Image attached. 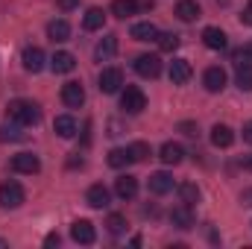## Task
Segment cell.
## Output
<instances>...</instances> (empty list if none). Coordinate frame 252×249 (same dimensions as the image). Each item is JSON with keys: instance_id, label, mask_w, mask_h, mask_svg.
I'll list each match as a JSON object with an SVG mask.
<instances>
[{"instance_id": "cell-11", "label": "cell", "mask_w": 252, "mask_h": 249, "mask_svg": "<svg viewBox=\"0 0 252 249\" xmlns=\"http://www.w3.org/2000/svg\"><path fill=\"white\" fill-rule=\"evenodd\" d=\"M109 199H112V193L106 185H91L85 190V202L91 208H109Z\"/></svg>"}, {"instance_id": "cell-16", "label": "cell", "mask_w": 252, "mask_h": 249, "mask_svg": "<svg viewBox=\"0 0 252 249\" xmlns=\"http://www.w3.org/2000/svg\"><path fill=\"white\" fill-rule=\"evenodd\" d=\"M211 144H214L217 150H226V147L235 144V132H232L226 124H217L214 129H211Z\"/></svg>"}, {"instance_id": "cell-19", "label": "cell", "mask_w": 252, "mask_h": 249, "mask_svg": "<svg viewBox=\"0 0 252 249\" xmlns=\"http://www.w3.org/2000/svg\"><path fill=\"white\" fill-rule=\"evenodd\" d=\"M50 67H53V73H70V70L76 67V59H73V53H67V50H59V53H53V59H50Z\"/></svg>"}, {"instance_id": "cell-3", "label": "cell", "mask_w": 252, "mask_h": 249, "mask_svg": "<svg viewBox=\"0 0 252 249\" xmlns=\"http://www.w3.org/2000/svg\"><path fill=\"white\" fill-rule=\"evenodd\" d=\"M24 205V187L18 182H3L0 185V208H21Z\"/></svg>"}, {"instance_id": "cell-33", "label": "cell", "mask_w": 252, "mask_h": 249, "mask_svg": "<svg viewBox=\"0 0 252 249\" xmlns=\"http://www.w3.org/2000/svg\"><path fill=\"white\" fill-rule=\"evenodd\" d=\"M106 226H109V232H112V235H124V232H126V217H124V214H112V217L106 220Z\"/></svg>"}, {"instance_id": "cell-36", "label": "cell", "mask_w": 252, "mask_h": 249, "mask_svg": "<svg viewBox=\"0 0 252 249\" xmlns=\"http://www.w3.org/2000/svg\"><path fill=\"white\" fill-rule=\"evenodd\" d=\"M76 6H79V0H59V9L62 12H73Z\"/></svg>"}, {"instance_id": "cell-35", "label": "cell", "mask_w": 252, "mask_h": 249, "mask_svg": "<svg viewBox=\"0 0 252 249\" xmlns=\"http://www.w3.org/2000/svg\"><path fill=\"white\" fill-rule=\"evenodd\" d=\"M179 132H185V135H190V138H193L199 129H196V124H190V121H182V124H179Z\"/></svg>"}, {"instance_id": "cell-41", "label": "cell", "mask_w": 252, "mask_h": 249, "mask_svg": "<svg viewBox=\"0 0 252 249\" xmlns=\"http://www.w3.org/2000/svg\"><path fill=\"white\" fill-rule=\"evenodd\" d=\"M244 170H250V173H252V156H247V158H244Z\"/></svg>"}, {"instance_id": "cell-21", "label": "cell", "mask_w": 252, "mask_h": 249, "mask_svg": "<svg viewBox=\"0 0 252 249\" xmlns=\"http://www.w3.org/2000/svg\"><path fill=\"white\" fill-rule=\"evenodd\" d=\"M115 53H118V35H106V38L97 44V50H94L97 62H109Z\"/></svg>"}, {"instance_id": "cell-28", "label": "cell", "mask_w": 252, "mask_h": 249, "mask_svg": "<svg viewBox=\"0 0 252 249\" xmlns=\"http://www.w3.org/2000/svg\"><path fill=\"white\" fill-rule=\"evenodd\" d=\"M106 24V15H103V9H97V6H91L88 12H85V18H82V27L85 30H100Z\"/></svg>"}, {"instance_id": "cell-27", "label": "cell", "mask_w": 252, "mask_h": 249, "mask_svg": "<svg viewBox=\"0 0 252 249\" xmlns=\"http://www.w3.org/2000/svg\"><path fill=\"white\" fill-rule=\"evenodd\" d=\"M235 82H238V88H241V91H252V64L250 62H238Z\"/></svg>"}, {"instance_id": "cell-32", "label": "cell", "mask_w": 252, "mask_h": 249, "mask_svg": "<svg viewBox=\"0 0 252 249\" xmlns=\"http://www.w3.org/2000/svg\"><path fill=\"white\" fill-rule=\"evenodd\" d=\"M129 153H132V161H147V158H150V144L135 141V144L129 147Z\"/></svg>"}, {"instance_id": "cell-13", "label": "cell", "mask_w": 252, "mask_h": 249, "mask_svg": "<svg viewBox=\"0 0 252 249\" xmlns=\"http://www.w3.org/2000/svg\"><path fill=\"white\" fill-rule=\"evenodd\" d=\"M202 41H205V47L208 50H226V32L220 30V27H205L202 30Z\"/></svg>"}, {"instance_id": "cell-2", "label": "cell", "mask_w": 252, "mask_h": 249, "mask_svg": "<svg viewBox=\"0 0 252 249\" xmlns=\"http://www.w3.org/2000/svg\"><path fill=\"white\" fill-rule=\"evenodd\" d=\"M121 109H124L126 115H141V112L147 109V94H144L141 88L129 85L124 94H121Z\"/></svg>"}, {"instance_id": "cell-4", "label": "cell", "mask_w": 252, "mask_h": 249, "mask_svg": "<svg viewBox=\"0 0 252 249\" xmlns=\"http://www.w3.org/2000/svg\"><path fill=\"white\" fill-rule=\"evenodd\" d=\"M202 85H205V91H211V94H220V91L226 88V70H223L220 64H211V67H205V73H202Z\"/></svg>"}, {"instance_id": "cell-38", "label": "cell", "mask_w": 252, "mask_h": 249, "mask_svg": "<svg viewBox=\"0 0 252 249\" xmlns=\"http://www.w3.org/2000/svg\"><path fill=\"white\" fill-rule=\"evenodd\" d=\"M244 141L252 144V121H250V124H244Z\"/></svg>"}, {"instance_id": "cell-31", "label": "cell", "mask_w": 252, "mask_h": 249, "mask_svg": "<svg viewBox=\"0 0 252 249\" xmlns=\"http://www.w3.org/2000/svg\"><path fill=\"white\" fill-rule=\"evenodd\" d=\"M179 199H182L185 205H193V202L199 199V187L193 185V182H182V185H179Z\"/></svg>"}, {"instance_id": "cell-39", "label": "cell", "mask_w": 252, "mask_h": 249, "mask_svg": "<svg viewBox=\"0 0 252 249\" xmlns=\"http://www.w3.org/2000/svg\"><path fill=\"white\" fill-rule=\"evenodd\" d=\"M241 21H244L247 27H252V6H250V9H244V15H241Z\"/></svg>"}, {"instance_id": "cell-6", "label": "cell", "mask_w": 252, "mask_h": 249, "mask_svg": "<svg viewBox=\"0 0 252 249\" xmlns=\"http://www.w3.org/2000/svg\"><path fill=\"white\" fill-rule=\"evenodd\" d=\"M12 170H15V173H27V176H32V173L41 170V161H38L35 153H18V156L12 158Z\"/></svg>"}, {"instance_id": "cell-30", "label": "cell", "mask_w": 252, "mask_h": 249, "mask_svg": "<svg viewBox=\"0 0 252 249\" xmlns=\"http://www.w3.org/2000/svg\"><path fill=\"white\" fill-rule=\"evenodd\" d=\"M156 41H158V50H161V53H173V50L179 47V35H176V32H158Z\"/></svg>"}, {"instance_id": "cell-8", "label": "cell", "mask_w": 252, "mask_h": 249, "mask_svg": "<svg viewBox=\"0 0 252 249\" xmlns=\"http://www.w3.org/2000/svg\"><path fill=\"white\" fill-rule=\"evenodd\" d=\"M121 85H124V73H121L118 67H106V70L100 73V91H103V94H118Z\"/></svg>"}, {"instance_id": "cell-22", "label": "cell", "mask_w": 252, "mask_h": 249, "mask_svg": "<svg viewBox=\"0 0 252 249\" xmlns=\"http://www.w3.org/2000/svg\"><path fill=\"white\" fill-rule=\"evenodd\" d=\"M53 129H56L59 138H76V132H79V126H76V121H73L70 115H59L56 124H53Z\"/></svg>"}, {"instance_id": "cell-26", "label": "cell", "mask_w": 252, "mask_h": 249, "mask_svg": "<svg viewBox=\"0 0 252 249\" xmlns=\"http://www.w3.org/2000/svg\"><path fill=\"white\" fill-rule=\"evenodd\" d=\"M47 35H50L53 41H67V38H70V27H67V21H64V18L50 21V24H47Z\"/></svg>"}, {"instance_id": "cell-23", "label": "cell", "mask_w": 252, "mask_h": 249, "mask_svg": "<svg viewBox=\"0 0 252 249\" xmlns=\"http://www.w3.org/2000/svg\"><path fill=\"white\" fill-rule=\"evenodd\" d=\"M132 38H135V41H156V38H158V30H156V24L141 21V24L132 27Z\"/></svg>"}, {"instance_id": "cell-34", "label": "cell", "mask_w": 252, "mask_h": 249, "mask_svg": "<svg viewBox=\"0 0 252 249\" xmlns=\"http://www.w3.org/2000/svg\"><path fill=\"white\" fill-rule=\"evenodd\" d=\"M250 59H252V41H250V44H244V47L235 53V64H238V62H250Z\"/></svg>"}, {"instance_id": "cell-25", "label": "cell", "mask_w": 252, "mask_h": 249, "mask_svg": "<svg viewBox=\"0 0 252 249\" xmlns=\"http://www.w3.org/2000/svg\"><path fill=\"white\" fill-rule=\"evenodd\" d=\"M138 12V0H112V15L115 18H132Z\"/></svg>"}, {"instance_id": "cell-9", "label": "cell", "mask_w": 252, "mask_h": 249, "mask_svg": "<svg viewBox=\"0 0 252 249\" xmlns=\"http://www.w3.org/2000/svg\"><path fill=\"white\" fill-rule=\"evenodd\" d=\"M62 103L67 109H79L85 103V88L79 82H64L62 85Z\"/></svg>"}, {"instance_id": "cell-14", "label": "cell", "mask_w": 252, "mask_h": 249, "mask_svg": "<svg viewBox=\"0 0 252 249\" xmlns=\"http://www.w3.org/2000/svg\"><path fill=\"white\" fill-rule=\"evenodd\" d=\"M21 62H24V67L30 73H38V70H44V50L41 47H27L24 56H21Z\"/></svg>"}, {"instance_id": "cell-10", "label": "cell", "mask_w": 252, "mask_h": 249, "mask_svg": "<svg viewBox=\"0 0 252 249\" xmlns=\"http://www.w3.org/2000/svg\"><path fill=\"white\" fill-rule=\"evenodd\" d=\"M70 238L76 241V244H94L97 241V232H94V226L88 223V220H76V223H70Z\"/></svg>"}, {"instance_id": "cell-40", "label": "cell", "mask_w": 252, "mask_h": 249, "mask_svg": "<svg viewBox=\"0 0 252 249\" xmlns=\"http://www.w3.org/2000/svg\"><path fill=\"white\" fill-rule=\"evenodd\" d=\"M241 202H244V205H252V187H250V190H244V193H241Z\"/></svg>"}, {"instance_id": "cell-1", "label": "cell", "mask_w": 252, "mask_h": 249, "mask_svg": "<svg viewBox=\"0 0 252 249\" xmlns=\"http://www.w3.org/2000/svg\"><path fill=\"white\" fill-rule=\"evenodd\" d=\"M6 118L9 121H18V124H24V126H35L41 121V109L32 100H12L6 106Z\"/></svg>"}, {"instance_id": "cell-12", "label": "cell", "mask_w": 252, "mask_h": 249, "mask_svg": "<svg viewBox=\"0 0 252 249\" xmlns=\"http://www.w3.org/2000/svg\"><path fill=\"white\" fill-rule=\"evenodd\" d=\"M147 185H150V190H153L156 196H164V193H170V190H173L176 182H173V176H170V173L158 170V173H153V176H150V182H147Z\"/></svg>"}, {"instance_id": "cell-37", "label": "cell", "mask_w": 252, "mask_h": 249, "mask_svg": "<svg viewBox=\"0 0 252 249\" xmlns=\"http://www.w3.org/2000/svg\"><path fill=\"white\" fill-rule=\"evenodd\" d=\"M44 247H59V235H56V232L47 235V238H44Z\"/></svg>"}, {"instance_id": "cell-29", "label": "cell", "mask_w": 252, "mask_h": 249, "mask_svg": "<svg viewBox=\"0 0 252 249\" xmlns=\"http://www.w3.org/2000/svg\"><path fill=\"white\" fill-rule=\"evenodd\" d=\"M109 164H112L115 170H121V167H126V164H132V153H129V147H126V150H121V147L112 150V153H109Z\"/></svg>"}, {"instance_id": "cell-42", "label": "cell", "mask_w": 252, "mask_h": 249, "mask_svg": "<svg viewBox=\"0 0 252 249\" xmlns=\"http://www.w3.org/2000/svg\"><path fill=\"white\" fill-rule=\"evenodd\" d=\"M3 247H6V241H3V238H0V249H3Z\"/></svg>"}, {"instance_id": "cell-43", "label": "cell", "mask_w": 252, "mask_h": 249, "mask_svg": "<svg viewBox=\"0 0 252 249\" xmlns=\"http://www.w3.org/2000/svg\"><path fill=\"white\" fill-rule=\"evenodd\" d=\"M250 6H252V3H250Z\"/></svg>"}, {"instance_id": "cell-5", "label": "cell", "mask_w": 252, "mask_h": 249, "mask_svg": "<svg viewBox=\"0 0 252 249\" xmlns=\"http://www.w3.org/2000/svg\"><path fill=\"white\" fill-rule=\"evenodd\" d=\"M135 73L144 76V79H156V76L161 73V62H158V56H153V53L138 56V59H135Z\"/></svg>"}, {"instance_id": "cell-18", "label": "cell", "mask_w": 252, "mask_h": 249, "mask_svg": "<svg viewBox=\"0 0 252 249\" xmlns=\"http://www.w3.org/2000/svg\"><path fill=\"white\" fill-rule=\"evenodd\" d=\"M199 15H202V12H199V3H196V0H179V3H176V18H179V21L193 24Z\"/></svg>"}, {"instance_id": "cell-24", "label": "cell", "mask_w": 252, "mask_h": 249, "mask_svg": "<svg viewBox=\"0 0 252 249\" xmlns=\"http://www.w3.org/2000/svg\"><path fill=\"white\" fill-rule=\"evenodd\" d=\"M164 164H179L182 158H185V150H182V144H173V141H167L164 147H161V156H158Z\"/></svg>"}, {"instance_id": "cell-15", "label": "cell", "mask_w": 252, "mask_h": 249, "mask_svg": "<svg viewBox=\"0 0 252 249\" xmlns=\"http://www.w3.org/2000/svg\"><path fill=\"white\" fill-rule=\"evenodd\" d=\"M24 138H27L24 124H18V121H6V124L0 126V141H3V144H18V141H24Z\"/></svg>"}, {"instance_id": "cell-7", "label": "cell", "mask_w": 252, "mask_h": 249, "mask_svg": "<svg viewBox=\"0 0 252 249\" xmlns=\"http://www.w3.org/2000/svg\"><path fill=\"white\" fill-rule=\"evenodd\" d=\"M170 223L176 226V229H182V232H188V229H193L196 226V214H193V208L190 205H179V208H173L170 211Z\"/></svg>"}, {"instance_id": "cell-17", "label": "cell", "mask_w": 252, "mask_h": 249, "mask_svg": "<svg viewBox=\"0 0 252 249\" xmlns=\"http://www.w3.org/2000/svg\"><path fill=\"white\" fill-rule=\"evenodd\" d=\"M190 79V62L188 59H173L170 62V82L173 85H185Z\"/></svg>"}, {"instance_id": "cell-20", "label": "cell", "mask_w": 252, "mask_h": 249, "mask_svg": "<svg viewBox=\"0 0 252 249\" xmlns=\"http://www.w3.org/2000/svg\"><path fill=\"white\" fill-rule=\"evenodd\" d=\"M115 193H118L121 199H135V196H138V179H135V176H121V179L115 182Z\"/></svg>"}]
</instances>
